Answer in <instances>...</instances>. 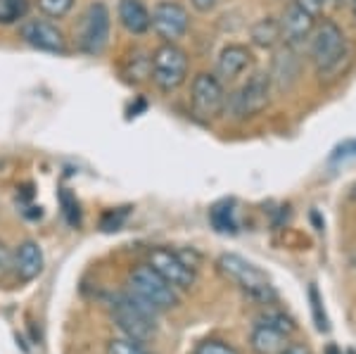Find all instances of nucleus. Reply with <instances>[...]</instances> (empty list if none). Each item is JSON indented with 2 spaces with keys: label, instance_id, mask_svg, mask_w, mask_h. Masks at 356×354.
<instances>
[{
  "label": "nucleus",
  "instance_id": "1",
  "mask_svg": "<svg viewBox=\"0 0 356 354\" xmlns=\"http://www.w3.org/2000/svg\"><path fill=\"white\" fill-rule=\"evenodd\" d=\"M309 60L321 79H337L352 62L349 43L342 26L332 19L316 22L314 33L309 36Z\"/></svg>",
  "mask_w": 356,
  "mask_h": 354
},
{
  "label": "nucleus",
  "instance_id": "2",
  "mask_svg": "<svg viewBox=\"0 0 356 354\" xmlns=\"http://www.w3.org/2000/svg\"><path fill=\"white\" fill-rule=\"evenodd\" d=\"M216 269H219L223 278H228V281L238 285L250 300L259 302V305H271V302H275V290L271 285V278L259 266L247 262L245 257L223 252L216 259Z\"/></svg>",
  "mask_w": 356,
  "mask_h": 354
},
{
  "label": "nucleus",
  "instance_id": "3",
  "mask_svg": "<svg viewBox=\"0 0 356 354\" xmlns=\"http://www.w3.org/2000/svg\"><path fill=\"white\" fill-rule=\"evenodd\" d=\"M271 77L268 72H254L247 77L243 86L233 90L226 100V112L231 114L238 122H247V119H254L271 105Z\"/></svg>",
  "mask_w": 356,
  "mask_h": 354
},
{
  "label": "nucleus",
  "instance_id": "4",
  "mask_svg": "<svg viewBox=\"0 0 356 354\" xmlns=\"http://www.w3.org/2000/svg\"><path fill=\"white\" fill-rule=\"evenodd\" d=\"M129 293L136 295L140 302H145L154 312H166L174 309L178 305V290L174 285H169L152 269L150 264L134 266L129 273Z\"/></svg>",
  "mask_w": 356,
  "mask_h": 354
},
{
  "label": "nucleus",
  "instance_id": "5",
  "mask_svg": "<svg viewBox=\"0 0 356 354\" xmlns=\"http://www.w3.org/2000/svg\"><path fill=\"white\" fill-rule=\"evenodd\" d=\"M112 316L117 326L124 330V335L138 342H150L154 338V316L157 312L150 309L145 302H140L136 295L124 293L112 300Z\"/></svg>",
  "mask_w": 356,
  "mask_h": 354
},
{
  "label": "nucleus",
  "instance_id": "6",
  "mask_svg": "<svg viewBox=\"0 0 356 354\" xmlns=\"http://www.w3.org/2000/svg\"><path fill=\"white\" fill-rule=\"evenodd\" d=\"M188 70H191L188 53L176 43H162L152 53L150 79L162 93H174L181 88L188 79Z\"/></svg>",
  "mask_w": 356,
  "mask_h": 354
},
{
  "label": "nucleus",
  "instance_id": "7",
  "mask_svg": "<svg viewBox=\"0 0 356 354\" xmlns=\"http://www.w3.org/2000/svg\"><path fill=\"white\" fill-rule=\"evenodd\" d=\"M112 15L102 0H95L86 8L76 29V48L83 55H100L110 43Z\"/></svg>",
  "mask_w": 356,
  "mask_h": 354
},
{
  "label": "nucleus",
  "instance_id": "8",
  "mask_svg": "<svg viewBox=\"0 0 356 354\" xmlns=\"http://www.w3.org/2000/svg\"><path fill=\"white\" fill-rule=\"evenodd\" d=\"M228 93L214 72H200L191 86V107L200 122H214L226 112Z\"/></svg>",
  "mask_w": 356,
  "mask_h": 354
},
{
  "label": "nucleus",
  "instance_id": "9",
  "mask_svg": "<svg viewBox=\"0 0 356 354\" xmlns=\"http://www.w3.org/2000/svg\"><path fill=\"white\" fill-rule=\"evenodd\" d=\"M152 31L164 43H178L191 31V13L178 0H159L150 13Z\"/></svg>",
  "mask_w": 356,
  "mask_h": 354
},
{
  "label": "nucleus",
  "instance_id": "10",
  "mask_svg": "<svg viewBox=\"0 0 356 354\" xmlns=\"http://www.w3.org/2000/svg\"><path fill=\"white\" fill-rule=\"evenodd\" d=\"M147 264L176 290H188L195 285V266L176 250L152 248L147 252Z\"/></svg>",
  "mask_w": 356,
  "mask_h": 354
},
{
  "label": "nucleus",
  "instance_id": "11",
  "mask_svg": "<svg viewBox=\"0 0 356 354\" xmlns=\"http://www.w3.org/2000/svg\"><path fill=\"white\" fill-rule=\"evenodd\" d=\"M19 38L29 48L41 50V53H67V38L62 33V29L53 19H45V17H26L19 24Z\"/></svg>",
  "mask_w": 356,
  "mask_h": 354
},
{
  "label": "nucleus",
  "instance_id": "12",
  "mask_svg": "<svg viewBox=\"0 0 356 354\" xmlns=\"http://www.w3.org/2000/svg\"><path fill=\"white\" fill-rule=\"evenodd\" d=\"M280 41L283 45H290V48H300L309 41V36L314 33L316 29V22L318 17H314L312 13L297 5L295 0H290L285 5L283 15H280Z\"/></svg>",
  "mask_w": 356,
  "mask_h": 354
},
{
  "label": "nucleus",
  "instance_id": "13",
  "mask_svg": "<svg viewBox=\"0 0 356 354\" xmlns=\"http://www.w3.org/2000/svg\"><path fill=\"white\" fill-rule=\"evenodd\" d=\"M254 65V55L252 50L243 43H228L216 57V77L223 83H231L235 79H240L247 70H252Z\"/></svg>",
  "mask_w": 356,
  "mask_h": 354
},
{
  "label": "nucleus",
  "instance_id": "14",
  "mask_svg": "<svg viewBox=\"0 0 356 354\" xmlns=\"http://www.w3.org/2000/svg\"><path fill=\"white\" fill-rule=\"evenodd\" d=\"M302 74V60L297 55V48H290V45H283L278 53L273 55V65H271V86L273 90H290L292 86L300 81Z\"/></svg>",
  "mask_w": 356,
  "mask_h": 354
},
{
  "label": "nucleus",
  "instance_id": "15",
  "mask_svg": "<svg viewBox=\"0 0 356 354\" xmlns=\"http://www.w3.org/2000/svg\"><path fill=\"white\" fill-rule=\"evenodd\" d=\"M45 266V257L41 245L36 241H24L17 245V250L13 252V269L22 281H33L43 273Z\"/></svg>",
  "mask_w": 356,
  "mask_h": 354
},
{
  "label": "nucleus",
  "instance_id": "16",
  "mask_svg": "<svg viewBox=\"0 0 356 354\" xmlns=\"http://www.w3.org/2000/svg\"><path fill=\"white\" fill-rule=\"evenodd\" d=\"M117 19L131 36H145L152 26L150 10L143 0H119L117 3Z\"/></svg>",
  "mask_w": 356,
  "mask_h": 354
},
{
  "label": "nucleus",
  "instance_id": "17",
  "mask_svg": "<svg viewBox=\"0 0 356 354\" xmlns=\"http://www.w3.org/2000/svg\"><path fill=\"white\" fill-rule=\"evenodd\" d=\"M290 335L280 333L266 323H254L250 333V345L254 354H283V350L288 347Z\"/></svg>",
  "mask_w": 356,
  "mask_h": 354
},
{
  "label": "nucleus",
  "instance_id": "18",
  "mask_svg": "<svg viewBox=\"0 0 356 354\" xmlns=\"http://www.w3.org/2000/svg\"><path fill=\"white\" fill-rule=\"evenodd\" d=\"M209 221L214 226L216 233H223V236H235L238 233V209L231 200H221L214 207L209 209Z\"/></svg>",
  "mask_w": 356,
  "mask_h": 354
},
{
  "label": "nucleus",
  "instance_id": "19",
  "mask_svg": "<svg viewBox=\"0 0 356 354\" xmlns=\"http://www.w3.org/2000/svg\"><path fill=\"white\" fill-rule=\"evenodd\" d=\"M250 38L257 48H264V50H271L275 48L280 41V22L275 17H261L259 22H254L250 29Z\"/></svg>",
  "mask_w": 356,
  "mask_h": 354
},
{
  "label": "nucleus",
  "instance_id": "20",
  "mask_svg": "<svg viewBox=\"0 0 356 354\" xmlns=\"http://www.w3.org/2000/svg\"><path fill=\"white\" fill-rule=\"evenodd\" d=\"M152 70V55L145 53V50H134L129 57L124 60V77L129 79L131 83H140L150 77Z\"/></svg>",
  "mask_w": 356,
  "mask_h": 354
},
{
  "label": "nucleus",
  "instance_id": "21",
  "mask_svg": "<svg viewBox=\"0 0 356 354\" xmlns=\"http://www.w3.org/2000/svg\"><path fill=\"white\" fill-rule=\"evenodd\" d=\"M31 0H0V26H15L29 17Z\"/></svg>",
  "mask_w": 356,
  "mask_h": 354
},
{
  "label": "nucleus",
  "instance_id": "22",
  "mask_svg": "<svg viewBox=\"0 0 356 354\" xmlns=\"http://www.w3.org/2000/svg\"><path fill=\"white\" fill-rule=\"evenodd\" d=\"M31 5L45 19H62L72 13L76 0H31Z\"/></svg>",
  "mask_w": 356,
  "mask_h": 354
},
{
  "label": "nucleus",
  "instance_id": "23",
  "mask_svg": "<svg viewBox=\"0 0 356 354\" xmlns=\"http://www.w3.org/2000/svg\"><path fill=\"white\" fill-rule=\"evenodd\" d=\"M257 323H266V326L280 330V333H285V335H292L297 328L295 321H292L290 316H285V312H280V309H266L257 319Z\"/></svg>",
  "mask_w": 356,
  "mask_h": 354
},
{
  "label": "nucleus",
  "instance_id": "24",
  "mask_svg": "<svg viewBox=\"0 0 356 354\" xmlns=\"http://www.w3.org/2000/svg\"><path fill=\"white\" fill-rule=\"evenodd\" d=\"M107 354H147V352L143 350V342L124 335V338H112L110 340V345H107Z\"/></svg>",
  "mask_w": 356,
  "mask_h": 354
},
{
  "label": "nucleus",
  "instance_id": "25",
  "mask_svg": "<svg viewBox=\"0 0 356 354\" xmlns=\"http://www.w3.org/2000/svg\"><path fill=\"white\" fill-rule=\"evenodd\" d=\"M193 354H238V350L223 340H202Z\"/></svg>",
  "mask_w": 356,
  "mask_h": 354
},
{
  "label": "nucleus",
  "instance_id": "26",
  "mask_svg": "<svg viewBox=\"0 0 356 354\" xmlns=\"http://www.w3.org/2000/svg\"><path fill=\"white\" fill-rule=\"evenodd\" d=\"M62 207H65V216H67V221L72 226H79V221H81V212H79V202L72 198V193L69 191H62Z\"/></svg>",
  "mask_w": 356,
  "mask_h": 354
},
{
  "label": "nucleus",
  "instance_id": "27",
  "mask_svg": "<svg viewBox=\"0 0 356 354\" xmlns=\"http://www.w3.org/2000/svg\"><path fill=\"white\" fill-rule=\"evenodd\" d=\"M126 216H129V207H122V209H112V212H107L102 216V231H119L122 224L126 221Z\"/></svg>",
  "mask_w": 356,
  "mask_h": 354
},
{
  "label": "nucleus",
  "instance_id": "28",
  "mask_svg": "<svg viewBox=\"0 0 356 354\" xmlns=\"http://www.w3.org/2000/svg\"><path fill=\"white\" fill-rule=\"evenodd\" d=\"M349 157H356V138L340 143V145L335 147V152L330 155L332 162H337V159H349Z\"/></svg>",
  "mask_w": 356,
  "mask_h": 354
},
{
  "label": "nucleus",
  "instance_id": "29",
  "mask_svg": "<svg viewBox=\"0 0 356 354\" xmlns=\"http://www.w3.org/2000/svg\"><path fill=\"white\" fill-rule=\"evenodd\" d=\"M8 271H13V252L10 248L0 241V276H5Z\"/></svg>",
  "mask_w": 356,
  "mask_h": 354
},
{
  "label": "nucleus",
  "instance_id": "30",
  "mask_svg": "<svg viewBox=\"0 0 356 354\" xmlns=\"http://www.w3.org/2000/svg\"><path fill=\"white\" fill-rule=\"evenodd\" d=\"M309 298H312V302H314V314H316V321H318V328L321 330H325L328 328V323H325V319H321V298H318V290H316V285H312L309 288Z\"/></svg>",
  "mask_w": 356,
  "mask_h": 354
},
{
  "label": "nucleus",
  "instance_id": "31",
  "mask_svg": "<svg viewBox=\"0 0 356 354\" xmlns=\"http://www.w3.org/2000/svg\"><path fill=\"white\" fill-rule=\"evenodd\" d=\"M297 5H302L307 13H312L314 17H321L323 15V8H325V3L328 0H295Z\"/></svg>",
  "mask_w": 356,
  "mask_h": 354
},
{
  "label": "nucleus",
  "instance_id": "32",
  "mask_svg": "<svg viewBox=\"0 0 356 354\" xmlns=\"http://www.w3.org/2000/svg\"><path fill=\"white\" fill-rule=\"evenodd\" d=\"M216 3H219V0H191L193 8L197 10V13H202V15L211 13V10L216 8Z\"/></svg>",
  "mask_w": 356,
  "mask_h": 354
},
{
  "label": "nucleus",
  "instance_id": "33",
  "mask_svg": "<svg viewBox=\"0 0 356 354\" xmlns=\"http://www.w3.org/2000/svg\"><path fill=\"white\" fill-rule=\"evenodd\" d=\"M283 354H314V352H312V347L304 345V342H288Z\"/></svg>",
  "mask_w": 356,
  "mask_h": 354
},
{
  "label": "nucleus",
  "instance_id": "34",
  "mask_svg": "<svg viewBox=\"0 0 356 354\" xmlns=\"http://www.w3.org/2000/svg\"><path fill=\"white\" fill-rule=\"evenodd\" d=\"M349 8H352V15H354V19H356V0H349Z\"/></svg>",
  "mask_w": 356,
  "mask_h": 354
},
{
  "label": "nucleus",
  "instance_id": "35",
  "mask_svg": "<svg viewBox=\"0 0 356 354\" xmlns=\"http://www.w3.org/2000/svg\"><path fill=\"white\" fill-rule=\"evenodd\" d=\"M349 198H352V200H356V184L352 186V193H349Z\"/></svg>",
  "mask_w": 356,
  "mask_h": 354
},
{
  "label": "nucleus",
  "instance_id": "36",
  "mask_svg": "<svg viewBox=\"0 0 356 354\" xmlns=\"http://www.w3.org/2000/svg\"><path fill=\"white\" fill-rule=\"evenodd\" d=\"M288 3H290V0H288Z\"/></svg>",
  "mask_w": 356,
  "mask_h": 354
}]
</instances>
